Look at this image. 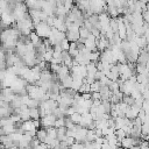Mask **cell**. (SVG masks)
Segmentation results:
<instances>
[{
	"instance_id": "obj_5",
	"label": "cell",
	"mask_w": 149,
	"mask_h": 149,
	"mask_svg": "<svg viewBox=\"0 0 149 149\" xmlns=\"http://www.w3.org/2000/svg\"><path fill=\"white\" fill-rule=\"evenodd\" d=\"M133 146H134V142H133V137L130 136H126L123 140L120 141V147L123 149H130Z\"/></svg>"
},
{
	"instance_id": "obj_27",
	"label": "cell",
	"mask_w": 149,
	"mask_h": 149,
	"mask_svg": "<svg viewBox=\"0 0 149 149\" xmlns=\"http://www.w3.org/2000/svg\"><path fill=\"white\" fill-rule=\"evenodd\" d=\"M93 149H101V144H98L97 142H93Z\"/></svg>"
},
{
	"instance_id": "obj_4",
	"label": "cell",
	"mask_w": 149,
	"mask_h": 149,
	"mask_svg": "<svg viewBox=\"0 0 149 149\" xmlns=\"http://www.w3.org/2000/svg\"><path fill=\"white\" fill-rule=\"evenodd\" d=\"M56 74H57V77H58V80L61 81V80H63L64 78H66V77L70 76V69H69L68 66H65V65L62 64Z\"/></svg>"
},
{
	"instance_id": "obj_24",
	"label": "cell",
	"mask_w": 149,
	"mask_h": 149,
	"mask_svg": "<svg viewBox=\"0 0 149 149\" xmlns=\"http://www.w3.org/2000/svg\"><path fill=\"white\" fill-rule=\"evenodd\" d=\"M91 95H92V100H101V95L99 92H93L91 93Z\"/></svg>"
},
{
	"instance_id": "obj_23",
	"label": "cell",
	"mask_w": 149,
	"mask_h": 149,
	"mask_svg": "<svg viewBox=\"0 0 149 149\" xmlns=\"http://www.w3.org/2000/svg\"><path fill=\"white\" fill-rule=\"evenodd\" d=\"M64 142H65V143L68 144V147L70 148V147H71L76 141H74V137H66V140H65Z\"/></svg>"
},
{
	"instance_id": "obj_14",
	"label": "cell",
	"mask_w": 149,
	"mask_h": 149,
	"mask_svg": "<svg viewBox=\"0 0 149 149\" xmlns=\"http://www.w3.org/2000/svg\"><path fill=\"white\" fill-rule=\"evenodd\" d=\"M91 33H90V30H87L86 28H84L83 26L79 28V37L80 38H83V40H86L87 37H88V35H90Z\"/></svg>"
},
{
	"instance_id": "obj_3",
	"label": "cell",
	"mask_w": 149,
	"mask_h": 149,
	"mask_svg": "<svg viewBox=\"0 0 149 149\" xmlns=\"http://www.w3.org/2000/svg\"><path fill=\"white\" fill-rule=\"evenodd\" d=\"M65 38L72 43V42H77L79 40V30H68L65 33Z\"/></svg>"
},
{
	"instance_id": "obj_28",
	"label": "cell",
	"mask_w": 149,
	"mask_h": 149,
	"mask_svg": "<svg viewBox=\"0 0 149 149\" xmlns=\"http://www.w3.org/2000/svg\"><path fill=\"white\" fill-rule=\"evenodd\" d=\"M2 135H5V133H3V129L0 127V136H2Z\"/></svg>"
},
{
	"instance_id": "obj_19",
	"label": "cell",
	"mask_w": 149,
	"mask_h": 149,
	"mask_svg": "<svg viewBox=\"0 0 149 149\" xmlns=\"http://www.w3.org/2000/svg\"><path fill=\"white\" fill-rule=\"evenodd\" d=\"M27 106H28V108H38L40 101H37V100H35V99H30V100L28 101Z\"/></svg>"
},
{
	"instance_id": "obj_12",
	"label": "cell",
	"mask_w": 149,
	"mask_h": 149,
	"mask_svg": "<svg viewBox=\"0 0 149 149\" xmlns=\"http://www.w3.org/2000/svg\"><path fill=\"white\" fill-rule=\"evenodd\" d=\"M88 59H90V62L97 63V62L100 59V52H99V51H92V52L88 55Z\"/></svg>"
},
{
	"instance_id": "obj_2",
	"label": "cell",
	"mask_w": 149,
	"mask_h": 149,
	"mask_svg": "<svg viewBox=\"0 0 149 149\" xmlns=\"http://www.w3.org/2000/svg\"><path fill=\"white\" fill-rule=\"evenodd\" d=\"M41 121V127L47 129V128H50V127H54L55 125V121H56V116L52 115V114H49V115H45L44 118L40 119Z\"/></svg>"
},
{
	"instance_id": "obj_16",
	"label": "cell",
	"mask_w": 149,
	"mask_h": 149,
	"mask_svg": "<svg viewBox=\"0 0 149 149\" xmlns=\"http://www.w3.org/2000/svg\"><path fill=\"white\" fill-rule=\"evenodd\" d=\"M100 88H101V86H100V84H99V81H94L92 85H90V93H93V92H99L100 91Z\"/></svg>"
},
{
	"instance_id": "obj_30",
	"label": "cell",
	"mask_w": 149,
	"mask_h": 149,
	"mask_svg": "<svg viewBox=\"0 0 149 149\" xmlns=\"http://www.w3.org/2000/svg\"><path fill=\"white\" fill-rule=\"evenodd\" d=\"M0 147H1V143H0Z\"/></svg>"
},
{
	"instance_id": "obj_20",
	"label": "cell",
	"mask_w": 149,
	"mask_h": 149,
	"mask_svg": "<svg viewBox=\"0 0 149 149\" xmlns=\"http://www.w3.org/2000/svg\"><path fill=\"white\" fill-rule=\"evenodd\" d=\"M61 48H62V50L63 51H68L69 50V48H70V42L66 40V38H64L62 42H61Z\"/></svg>"
},
{
	"instance_id": "obj_25",
	"label": "cell",
	"mask_w": 149,
	"mask_h": 149,
	"mask_svg": "<svg viewBox=\"0 0 149 149\" xmlns=\"http://www.w3.org/2000/svg\"><path fill=\"white\" fill-rule=\"evenodd\" d=\"M66 137H74L76 135V132L73 129H66V133H65Z\"/></svg>"
},
{
	"instance_id": "obj_6",
	"label": "cell",
	"mask_w": 149,
	"mask_h": 149,
	"mask_svg": "<svg viewBox=\"0 0 149 149\" xmlns=\"http://www.w3.org/2000/svg\"><path fill=\"white\" fill-rule=\"evenodd\" d=\"M95 41H97V40H90V38H86L85 42H84V47H85L87 50H90L91 52H92V51H98V50H97Z\"/></svg>"
},
{
	"instance_id": "obj_21",
	"label": "cell",
	"mask_w": 149,
	"mask_h": 149,
	"mask_svg": "<svg viewBox=\"0 0 149 149\" xmlns=\"http://www.w3.org/2000/svg\"><path fill=\"white\" fill-rule=\"evenodd\" d=\"M141 109H143L144 113H146L147 115H149V100H144V101H143Z\"/></svg>"
},
{
	"instance_id": "obj_8",
	"label": "cell",
	"mask_w": 149,
	"mask_h": 149,
	"mask_svg": "<svg viewBox=\"0 0 149 149\" xmlns=\"http://www.w3.org/2000/svg\"><path fill=\"white\" fill-rule=\"evenodd\" d=\"M45 137H47V130L44 129V128H40V129H37L36 130V139L41 142V143H43L44 142V140H45Z\"/></svg>"
},
{
	"instance_id": "obj_13",
	"label": "cell",
	"mask_w": 149,
	"mask_h": 149,
	"mask_svg": "<svg viewBox=\"0 0 149 149\" xmlns=\"http://www.w3.org/2000/svg\"><path fill=\"white\" fill-rule=\"evenodd\" d=\"M47 136H49L50 139H57V129L55 127H50L47 128Z\"/></svg>"
},
{
	"instance_id": "obj_11",
	"label": "cell",
	"mask_w": 149,
	"mask_h": 149,
	"mask_svg": "<svg viewBox=\"0 0 149 149\" xmlns=\"http://www.w3.org/2000/svg\"><path fill=\"white\" fill-rule=\"evenodd\" d=\"M52 48L51 49H49V50H45V52L43 54V61L45 62V63H50L51 61H52Z\"/></svg>"
},
{
	"instance_id": "obj_29",
	"label": "cell",
	"mask_w": 149,
	"mask_h": 149,
	"mask_svg": "<svg viewBox=\"0 0 149 149\" xmlns=\"http://www.w3.org/2000/svg\"><path fill=\"white\" fill-rule=\"evenodd\" d=\"M130 149H140V146H133Z\"/></svg>"
},
{
	"instance_id": "obj_7",
	"label": "cell",
	"mask_w": 149,
	"mask_h": 149,
	"mask_svg": "<svg viewBox=\"0 0 149 149\" xmlns=\"http://www.w3.org/2000/svg\"><path fill=\"white\" fill-rule=\"evenodd\" d=\"M14 21V16H13V14H9V13H6V12H3L2 14H1V22L3 23V24H10L12 22Z\"/></svg>"
},
{
	"instance_id": "obj_1",
	"label": "cell",
	"mask_w": 149,
	"mask_h": 149,
	"mask_svg": "<svg viewBox=\"0 0 149 149\" xmlns=\"http://www.w3.org/2000/svg\"><path fill=\"white\" fill-rule=\"evenodd\" d=\"M35 29V33L36 35L40 37V38H48L49 35H50V31H51V27H49L45 22H40L38 24H36L34 27Z\"/></svg>"
},
{
	"instance_id": "obj_9",
	"label": "cell",
	"mask_w": 149,
	"mask_h": 149,
	"mask_svg": "<svg viewBox=\"0 0 149 149\" xmlns=\"http://www.w3.org/2000/svg\"><path fill=\"white\" fill-rule=\"evenodd\" d=\"M30 120H40V111L38 108H29Z\"/></svg>"
},
{
	"instance_id": "obj_18",
	"label": "cell",
	"mask_w": 149,
	"mask_h": 149,
	"mask_svg": "<svg viewBox=\"0 0 149 149\" xmlns=\"http://www.w3.org/2000/svg\"><path fill=\"white\" fill-rule=\"evenodd\" d=\"M134 99L130 97V95H123L122 97V102H125V104H127L128 106H132V105H134Z\"/></svg>"
},
{
	"instance_id": "obj_17",
	"label": "cell",
	"mask_w": 149,
	"mask_h": 149,
	"mask_svg": "<svg viewBox=\"0 0 149 149\" xmlns=\"http://www.w3.org/2000/svg\"><path fill=\"white\" fill-rule=\"evenodd\" d=\"M65 126V118H58V119H56V121H55V125H54V127L57 129V128H61V127H64Z\"/></svg>"
},
{
	"instance_id": "obj_15",
	"label": "cell",
	"mask_w": 149,
	"mask_h": 149,
	"mask_svg": "<svg viewBox=\"0 0 149 149\" xmlns=\"http://www.w3.org/2000/svg\"><path fill=\"white\" fill-rule=\"evenodd\" d=\"M114 135L116 136V140H118L119 142H120L121 140H123V139L127 136V135H126V133H125L122 129H116V130L114 132Z\"/></svg>"
},
{
	"instance_id": "obj_10",
	"label": "cell",
	"mask_w": 149,
	"mask_h": 149,
	"mask_svg": "<svg viewBox=\"0 0 149 149\" xmlns=\"http://www.w3.org/2000/svg\"><path fill=\"white\" fill-rule=\"evenodd\" d=\"M74 125H79L80 123V121H81V114H79V113H73L72 115H70V116H68Z\"/></svg>"
},
{
	"instance_id": "obj_22",
	"label": "cell",
	"mask_w": 149,
	"mask_h": 149,
	"mask_svg": "<svg viewBox=\"0 0 149 149\" xmlns=\"http://www.w3.org/2000/svg\"><path fill=\"white\" fill-rule=\"evenodd\" d=\"M69 149H84V143H79V142H74Z\"/></svg>"
},
{
	"instance_id": "obj_26",
	"label": "cell",
	"mask_w": 149,
	"mask_h": 149,
	"mask_svg": "<svg viewBox=\"0 0 149 149\" xmlns=\"http://www.w3.org/2000/svg\"><path fill=\"white\" fill-rule=\"evenodd\" d=\"M143 36H144V38H146V41H147V44H148V43H149V29L144 31Z\"/></svg>"
}]
</instances>
